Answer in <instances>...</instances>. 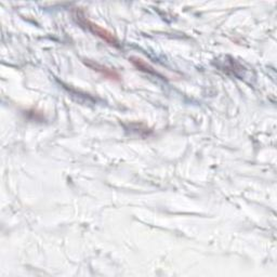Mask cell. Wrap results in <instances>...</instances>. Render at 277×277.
Here are the masks:
<instances>
[{"label": "cell", "mask_w": 277, "mask_h": 277, "mask_svg": "<svg viewBox=\"0 0 277 277\" xmlns=\"http://www.w3.org/2000/svg\"><path fill=\"white\" fill-rule=\"evenodd\" d=\"M82 17H83V20H82L83 25H85L87 28H88L90 32L95 34L96 36H99L101 39L104 40V42H106L109 45L118 46V40L115 38V36L111 32H108L107 30H105V28H103L97 24H94V23L90 22L89 20L85 19L84 16H82Z\"/></svg>", "instance_id": "6da1fadb"}, {"label": "cell", "mask_w": 277, "mask_h": 277, "mask_svg": "<svg viewBox=\"0 0 277 277\" xmlns=\"http://www.w3.org/2000/svg\"><path fill=\"white\" fill-rule=\"evenodd\" d=\"M86 64L88 65L89 67H91L92 69H94V71L100 72L102 75H104V76L107 77V78H111V79H118L119 78L117 73H115L114 71H112V69H109V68H107L105 66L97 64V63L86 62Z\"/></svg>", "instance_id": "7a4b0ae2"}]
</instances>
